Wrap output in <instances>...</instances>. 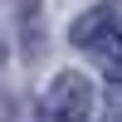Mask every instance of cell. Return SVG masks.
Segmentation results:
<instances>
[{
	"label": "cell",
	"mask_w": 122,
	"mask_h": 122,
	"mask_svg": "<svg viewBox=\"0 0 122 122\" xmlns=\"http://www.w3.org/2000/svg\"><path fill=\"white\" fill-rule=\"evenodd\" d=\"M68 39H73V49H88L112 83H122V25H117L112 5L83 10V15L73 20V29H68Z\"/></svg>",
	"instance_id": "6da1fadb"
},
{
	"label": "cell",
	"mask_w": 122,
	"mask_h": 122,
	"mask_svg": "<svg viewBox=\"0 0 122 122\" xmlns=\"http://www.w3.org/2000/svg\"><path fill=\"white\" fill-rule=\"evenodd\" d=\"M39 122H93V83L83 73H59L39 98Z\"/></svg>",
	"instance_id": "7a4b0ae2"
},
{
	"label": "cell",
	"mask_w": 122,
	"mask_h": 122,
	"mask_svg": "<svg viewBox=\"0 0 122 122\" xmlns=\"http://www.w3.org/2000/svg\"><path fill=\"white\" fill-rule=\"evenodd\" d=\"M103 122H122V88H112V98H107V112Z\"/></svg>",
	"instance_id": "3957f363"
},
{
	"label": "cell",
	"mask_w": 122,
	"mask_h": 122,
	"mask_svg": "<svg viewBox=\"0 0 122 122\" xmlns=\"http://www.w3.org/2000/svg\"><path fill=\"white\" fill-rule=\"evenodd\" d=\"M0 122H5V98H0Z\"/></svg>",
	"instance_id": "277c9868"
},
{
	"label": "cell",
	"mask_w": 122,
	"mask_h": 122,
	"mask_svg": "<svg viewBox=\"0 0 122 122\" xmlns=\"http://www.w3.org/2000/svg\"><path fill=\"white\" fill-rule=\"evenodd\" d=\"M0 59H5V39H0Z\"/></svg>",
	"instance_id": "5b68a950"
}]
</instances>
